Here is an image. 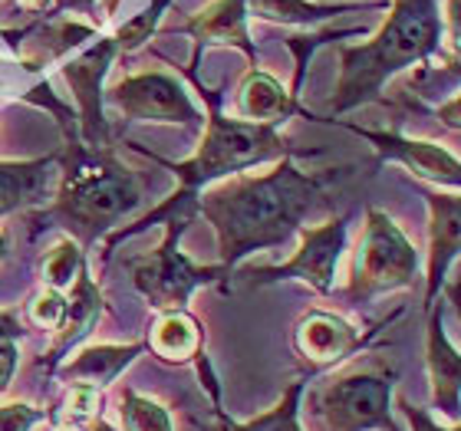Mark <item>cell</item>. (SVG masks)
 Instances as JSON below:
<instances>
[{"label": "cell", "mask_w": 461, "mask_h": 431, "mask_svg": "<svg viewBox=\"0 0 461 431\" xmlns=\"http://www.w3.org/2000/svg\"><path fill=\"white\" fill-rule=\"evenodd\" d=\"M327 172H300L290 158H280L264 175H230L198 202L202 214L218 234L221 267L234 270L254 250L284 247L303 224L307 211L327 188Z\"/></svg>", "instance_id": "obj_1"}, {"label": "cell", "mask_w": 461, "mask_h": 431, "mask_svg": "<svg viewBox=\"0 0 461 431\" xmlns=\"http://www.w3.org/2000/svg\"><path fill=\"white\" fill-rule=\"evenodd\" d=\"M194 86L202 89V96L208 99V119H204V135L198 152L188 158V162H158L175 172L178 178V188H175L172 198H165L155 211L145 214L139 224L132 228H115L106 238V254H113V247L119 240L132 238L139 230L152 228L158 220L178 218V214H188V204L198 198L202 188L230 178V175H240L248 168H258V165L280 162V158H290V142L277 132V125H254V122H240V119H224L221 115V99L214 96L212 89H204V83L198 76Z\"/></svg>", "instance_id": "obj_2"}, {"label": "cell", "mask_w": 461, "mask_h": 431, "mask_svg": "<svg viewBox=\"0 0 461 431\" xmlns=\"http://www.w3.org/2000/svg\"><path fill=\"white\" fill-rule=\"evenodd\" d=\"M442 33L445 17L438 0H393V10L373 40L339 49L343 73L337 83V96L330 103L333 115L379 99L383 86L395 73L432 57L442 43Z\"/></svg>", "instance_id": "obj_3"}, {"label": "cell", "mask_w": 461, "mask_h": 431, "mask_svg": "<svg viewBox=\"0 0 461 431\" xmlns=\"http://www.w3.org/2000/svg\"><path fill=\"white\" fill-rule=\"evenodd\" d=\"M67 162L63 184L47 214L59 220L69 230V238L86 250L139 208L142 184L106 148L69 145Z\"/></svg>", "instance_id": "obj_4"}, {"label": "cell", "mask_w": 461, "mask_h": 431, "mask_svg": "<svg viewBox=\"0 0 461 431\" xmlns=\"http://www.w3.org/2000/svg\"><path fill=\"white\" fill-rule=\"evenodd\" d=\"M395 373L389 369H346L323 385L310 389V425L313 431H399L393 418Z\"/></svg>", "instance_id": "obj_5"}, {"label": "cell", "mask_w": 461, "mask_h": 431, "mask_svg": "<svg viewBox=\"0 0 461 431\" xmlns=\"http://www.w3.org/2000/svg\"><path fill=\"white\" fill-rule=\"evenodd\" d=\"M419 280V254L412 240L405 238L402 228L379 208H369L366 228L356 250L353 277H349V300L366 303L379 293L412 287Z\"/></svg>", "instance_id": "obj_6"}, {"label": "cell", "mask_w": 461, "mask_h": 431, "mask_svg": "<svg viewBox=\"0 0 461 431\" xmlns=\"http://www.w3.org/2000/svg\"><path fill=\"white\" fill-rule=\"evenodd\" d=\"M188 224V214H178V218H168L165 224V238L162 244L149 254V257L135 260L132 264V283L135 290L142 293V300L155 313H175V310H188V300L198 287H208V283H218L221 277H228V270L221 264L214 267H198L185 257L178 240H182V230Z\"/></svg>", "instance_id": "obj_7"}, {"label": "cell", "mask_w": 461, "mask_h": 431, "mask_svg": "<svg viewBox=\"0 0 461 431\" xmlns=\"http://www.w3.org/2000/svg\"><path fill=\"white\" fill-rule=\"evenodd\" d=\"M103 99H106L109 106L119 109L125 119H139V122H202V112L192 103L188 89L178 83V76L158 73V69L119 79Z\"/></svg>", "instance_id": "obj_8"}, {"label": "cell", "mask_w": 461, "mask_h": 431, "mask_svg": "<svg viewBox=\"0 0 461 431\" xmlns=\"http://www.w3.org/2000/svg\"><path fill=\"white\" fill-rule=\"evenodd\" d=\"M346 224L349 218H333L320 228H300V247L294 257L277 267L250 270L258 283H280V280H303L317 293H330L337 280V264L346 250Z\"/></svg>", "instance_id": "obj_9"}, {"label": "cell", "mask_w": 461, "mask_h": 431, "mask_svg": "<svg viewBox=\"0 0 461 431\" xmlns=\"http://www.w3.org/2000/svg\"><path fill=\"white\" fill-rule=\"evenodd\" d=\"M115 43L109 40H96L89 49H83L77 59H69L63 67V79L73 89L79 112V132H83V145L89 148H106L109 145V125L106 112H103V79H106L109 67L115 59Z\"/></svg>", "instance_id": "obj_10"}, {"label": "cell", "mask_w": 461, "mask_h": 431, "mask_svg": "<svg viewBox=\"0 0 461 431\" xmlns=\"http://www.w3.org/2000/svg\"><path fill=\"white\" fill-rule=\"evenodd\" d=\"M359 346H363L359 329L333 310H310L294 326V349L310 365V373L346 363Z\"/></svg>", "instance_id": "obj_11"}, {"label": "cell", "mask_w": 461, "mask_h": 431, "mask_svg": "<svg viewBox=\"0 0 461 431\" xmlns=\"http://www.w3.org/2000/svg\"><path fill=\"white\" fill-rule=\"evenodd\" d=\"M349 132H356L359 139L375 145V152L385 155V158H395L402 162L409 172H415L422 182L445 184V188H458L461 182V165L448 148L435 142H422V139H405V135L395 132H373V129H363V125H346Z\"/></svg>", "instance_id": "obj_12"}, {"label": "cell", "mask_w": 461, "mask_h": 431, "mask_svg": "<svg viewBox=\"0 0 461 431\" xmlns=\"http://www.w3.org/2000/svg\"><path fill=\"white\" fill-rule=\"evenodd\" d=\"M429 204V274H425V310H435V297L445 287V274L452 267V260L458 257V214L461 202L458 194H425Z\"/></svg>", "instance_id": "obj_13"}, {"label": "cell", "mask_w": 461, "mask_h": 431, "mask_svg": "<svg viewBox=\"0 0 461 431\" xmlns=\"http://www.w3.org/2000/svg\"><path fill=\"white\" fill-rule=\"evenodd\" d=\"M103 307H106V303H103V290L93 283L89 270L83 267L79 270V277L73 280V287H69L67 317H63L57 336H53V343H50L47 359L40 363L43 369H47V375H53V369H57L67 355H73V349L96 329L99 317H103Z\"/></svg>", "instance_id": "obj_14"}, {"label": "cell", "mask_w": 461, "mask_h": 431, "mask_svg": "<svg viewBox=\"0 0 461 431\" xmlns=\"http://www.w3.org/2000/svg\"><path fill=\"white\" fill-rule=\"evenodd\" d=\"M425 363L432 379V402L442 409L452 422H458V399H461V355L448 339L442 326V310H429V329H425Z\"/></svg>", "instance_id": "obj_15"}, {"label": "cell", "mask_w": 461, "mask_h": 431, "mask_svg": "<svg viewBox=\"0 0 461 431\" xmlns=\"http://www.w3.org/2000/svg\"><path fill=\"white\" fill-rule=\"evenodd\" d=\"M57 152L27 162H0V218L50 198L57 182Z\"/></svg>", "instance_id": "obj_16"}, {"label": "cell", "mask_w": 461, "mask_h": 431, "mask_svg": "<svg viewBox=\"0 0 461 431\" xmlns=\"http://www.w3.org/2000/svg\"><path fill=\"white\" fill-rule=\"evenodd\" d=\"M145 353V343H129V346H113V343H99V346H83L73 353V359H63V363L53 369V375L73 382H86L96 385V389H106L113 385L119 375L135 363V355Z\"/></svg>", "instance_id": "obj_17"}, {"label": "cell", "mask_w": 461, "mask_h": 431, "mask_svg": "<svg viewBox=\"0 0 461 431\" xmlns=\"http://www.w3.org/2000/svg\"><path fill=\"white\" fill-rule=\"evenodd\" d=\"M297 112V96L284 89L280 79H274L264 69H250L238 89V115L240 122L254 125H280Z\"/></svg>", "instance_id": "obj_18"}, {"label": "cell", "mask_w": 461, "mask_h": 431, "mask_svg": "<svg viewBox=\"0 0 461 431\" xmlns=\"http://www.w3.org/2000/svg\"><path fill=\"white\" fill-rule=\"evenodd\" d=\"M145 349H152L162 363L188 365L204 359V336L202 323L188 313V310H175V313H158L155 326L149 329Z\"/></svg>", "instance_id": "obj_19"}, {"label": "cell", "mask_w": 461, "mask_h": 431, "mask_svg": "<svg viewBox=\"0 0 461 431\" xmlns=\"http://www.w3.org/2000/svg\"><path fill=\"white\" fill-rule=\"evenodd\" d=\"M185 33L198 37L202 43H230V47L244 49L250 63L258 59L248 33V4L244 0H214L185 23Z\"/></svg>", "instance_id": "obj_20"}, {"label": "cell", "mask_w": 461, "mask_h": 431, "mask_svg": "<svg viewBox=\"0 0 461 431\" xmlns=\"http://www.w3.org/2000/svg\"><path fill=\"white\" fill-rule=\"evenodd\" d=\"M248 13L270 23H287V27H313L323 20H333L339 13H356L359 4H313V0H244Z\"/></svg>", "instance_id": "obj_21"}, {"label": "cell", "mask_w": 461, "mask_h": 431, "mask_svg": "<svg viewBox=\"0 0 461 431\" xmlns=\"http://www.w3.org/2000/svg\"><path fill=\"white\" fill-rule=\"evenodd\" d=\"M307 379H297L290 382V389L284 392L270 412L250 418V422H234L221 412V405L214 402V431H303L300 428V399L307 392Z\"/></svg>", "instance_id": "obj_22"}, {"label": "cell", "mask_w": 461, "mask_h": 431, "mask_svg": "<svg viewBox=\"0 0 461 431\" xmlns=\"http://www.w3.org/2000/svg\"><path fill=\"white\" fill-rule=\"evenodd\" d=\"M83 267H86V250L79 247L73 238H59L57 244L47 250L43 264H40V274H43L40 280H43V287L67 293Z\"/></svg>", "instance_id": "obj_23"}, {"label": "cell", "mask_w": 461, "mask_h": 431, "mask_svg": "<svg viewBox=\"0 0 461 431\" xmlns=\"http://www.w3.org/2000/svg\"><path fill=\"white\" fill-rule=\"evenodd\" d=\"M119 418L125 431H175L168 409L149 395H139L135 389H125L119 399Z\"/></svg>", "instance_id": "obj_24"}, {"label": "cell", "mask_w": 461, "mask_h": 431, "mask_svg": "<svg viewBox=\"0 0 461 431\" xmlns=\"http://www.w3.org/2000/svg\"><path fill=\"white\" fill-rule=\"evenodd\" d=\"M172 4H175V0H152L142 13H135L132 20H125L122 27L115 30V37H113L115 49H119V53H135L145 40H152L155 27H158V20H162V13L172 7Z\"/></svg>", "instance_id": "obj_25"}, {"label": "cell", "mask_w": 461, "mask_h": 431, "mask_svg": "<svg viewBox=\"0 0 461 431\" xmlns=\"http://www.w3.org/2000/svg\"><path fill=\"white\" fill-rule=\"evenodd\" d=\"M20 336H23V326L14 310H0V392H7L14 375H17L20 365Z\"/></svg>", "instance_id": "obj_26"}, {"label": "cell", "mask_w": 461, "mask_h": 431, "mask_svg": "<svg viewBox=\"0 0 461 431\" xmlns=\"http://www.w3.org/2000/svg\"><path fill=\"white\" fill-rule=\"evenodd\" d=\"M103 405V389L96 385H86V382H73L69 385V395L67 402H63V412L53 415L59 422H77V425H86L96 418V409Z\"/></svg>", "instance_id": "obj_27"}, {"label": "cell", "mask_w": 461, "mask_h": 431, "mask_svg": "<svg viewBox=\"0 0 461 431\" xmlns=\"http://www.w3.org/2000/svg\"><path fill=\"white\" fill-rule=\"evenodd\" d=\"M27 317H30V323L40 326V329H53V333H57L63 317H67V293L43 287L37 297L27 303Z\"/></svg>", "instance_id": "obj_28"}, {"label": "cell", "mask_w": 461, "mask_h": 431, "mask_svg": "<svg viewBox=\"0 0 461 431\" xmlns=\"http://www.w3.org/2000/svg\"><path fill=\"white\" fill-rule=\"evenodd\" d=\"M47 422L43 409H33L27 402L0 405V431H33V425Z\"/></svg>", "instance_id": "obj_29"}, {"label": "cell", "mask_w": 461, "mask_h": 431, "mask_svg": "<svg viewBox=\"0 0 461 431\" xmlns=\"http://www.w3.org/2000/svg\"><path fill=\"white\" fill-rule=\"evenodd\" d=\"M399 409H402V415L409 418V428L412 431H458V425H452V428L438 425L432 415L425 412V409H419V405H412L409 399H399Z\"/></svg>", "instance_id": "obj_30"}, {"label": "cell", "mask_w": 461, "mask_h": 431, "mask_svg": "<svg viewBox=\"0 0 461 431\" xmlns=\"http://www.w3.org/2000/svg\"><path fill=\"white\" fill-rule=\"evenodd\" d=\"M99 0H53V10H77V13H93Z\"/></svg>", "instance_id": "obj_31"}, {"label": "cell", "mask_w": 461, "mask_h": 431, "mask_svg": "<svg viewBox=\"0 0 461 431\" xmlns=\"http://www.w3.org/2000/svg\"><path fill=\"white\" fill-rule=\"evenodd\" d=\"M20 10H30V13H43L47 7H53V0H17Z\"/></svg>", "instance_id": "obj_32"}, {"label": "cell", "mask_w": 461, "mask_h": 431, "mask_svg": "<svg viewBox=\"0 0 461 431\" xmlns=\"http://www.w3.org/2000/svg\"><path fill=\"white\" fill-rule=\"evenodd\" d=\"M50 431H86V428L77 425V422H59V418H53V428Z\"/></svg>", "instance_id": "obj_33"}, {"label": "cell", "mask_w": 461, "mask_h": 431, "mask_svg": "<svg viewBox=\"0 0 461 431\" xmlns=\"http://www.w3.org/2000/svg\"><path fill=\"white\" fill-rule=\"evenodd\" d=\"M7 250H10V244H7V230H0V264L7 260Z\"/></svg>", "instance_id": "obj_34"}]
</instances>
